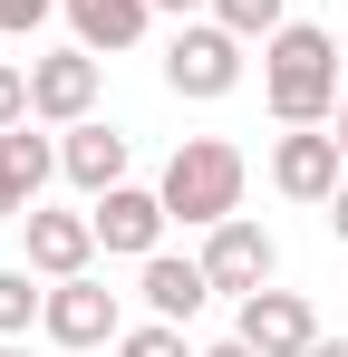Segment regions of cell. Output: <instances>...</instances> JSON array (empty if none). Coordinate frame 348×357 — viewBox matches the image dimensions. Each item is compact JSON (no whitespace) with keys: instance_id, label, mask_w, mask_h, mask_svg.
<instances>
[{"instance_id":"cell-1","label":"cell","mask_w":348,"mask_h":357,"mask_svg":"<svg viewBox=\"0 0 348 357\" xmlns=\"http://www.w3.org/2000/svg\"><path fill=\"white\" fill-rule=\"evenodd\" d=\"M339 39L329 29H310V20H281L271 39H261V97H271V116L281 126H319V116H339Z\"/></svg>"},{"instance_id":"cell-2","label":"cell","mask_w":348,"mask_h":357,"mask_svg":"<svg viewBox=\"0 0 348 357\" xmlns=\"http://www.w3.org/2000/svg\"><path fill=\"white\" fill-rule=\"evenodd\" d=\"M155 193H165L174 222H203V232L232 222V213H242V145H223V135H184Z\"/></svg>"},{"instance_id":"cell-3","label":"cell","mask_w":348,"mask_h":357,"mask_svg":"<svg viewBox=\"0 0 348 357\" xmlns=\"http://www.w3.org/2000/svg\"><path fill=\"white\" fill-rule=\"evenodd\" d=\"M165 87H174V97H232V87H242V39H232L223 20L174 29V49H165Z\"/></svg>"},{"instance_id":"cell-4","label":"cell","mask_w":348,"mask_h":357,"mask_svg":"<svg viewBox=\"0 0 348 357\" xmlns=\"http://www.w3.org/2000/svg\"><path fill=\"white\" fill-rule=\"evenodd\" d=\"M39 328H49L58 348H116V338H126V319H116V290H107V280H87V271L49 290Z\"/></svg>"},{"instance_id":"cell-5","label":"cell","mask_w":348,"mask_h":357,"mask_svg":"<svg viewBox=\"0 0 348 357\" xmlns=\"http://www.w3.org/2000/svg\"><path fill=\"white\" fill-rule=\"evenodd\" d=\"M271 183H281L290 203H329L348 183V155H339V135H319V126H290L281 145H271Z\"/></svg>"},{"instance_id":"cell-6","label":"cell","mask_w":348,"mask_h":357,"mask_svg":"<svg viewBox=\"0 0 348 357\" xmlns=\"http://www.w3.org/2000/svg\"><path fill=\"white\" fill-rule=\"evenodd\" d=\"M232 338H252L261 357H310V338H319V319H310V299L300 290H261L242 299V319H232Z\"/></svg>"},{"instance_id":"cell-7","label":"cell","mask_w":348,"mask_h":357,"mask_svg":"<svg viewBox=\"0 0 348 357\" xmlns=\"http://www.w3.org/2000/svg\"><path fill=\"white\" fill-rule=\"evenodd\" d=\"M87 107H97V49H49V59H29V116L78 126Z\"/></svg>"},{"instance_id":"cell-8","label":"cell","mask_w":348,"mask_h":357,"mask_svg":"<svg viewBox=\"0 0 348 357\" xmlns=\"http://www.w3.org/2000/svg\"><path fill=\"white\" fill-rule=\"evenodd\" d=\"M87 222H97V241H107V251H126V261H155V241H165V193H145V183H116V193H97V213H87Z\"/></svg>"},{"instance_id":"cell-9","label":"cell","mask_w":348,"mask_h":357,"mask_svg":"<svg viewBox=\"0 0 348 357\" xmlns=\"http://www.w3.org/2000/svg\"><path fill=\"white\" fill-rule=\"evenodd\" d=\"M271 261H281V251H271V232H261V222H242V213H232V222H213V241H203V271H213V290H232V299L261 290V280H271Z\"/></svg>"},{"instance_id":"cell-10","label":"cell","mask_w":348,"mask_h":357,"mask_svg":"<svg viewBox=\"0 0 348 357\" xmlns=\"http://www.w3.org/2000/svg\"><path fill=\"white\" fill-rule=\"evenodd\" d=\"M126 155H136V145H126L116 126H97V116H78L58 135V174L78 183V193H116V183H126Z\"/></svg>"},{"instance_id":"cell-11","label":"cell","mask_w":348,"mask_h":357,"mask_svg":"<svg viewBox=\"0 0 348 357\" xmlns=\"http://www.w3.org/2000/svg\"><path fill=\"white\" fill-rule=\"evenodd\" d=\"M20 232H29V271H49V280H78L87 271V251H97V222L87 213H20Z\"/></svg>"},{"instance_id":"cell-12","label":"cell","mask_w":348,"mask_h":357,"mask_svg":"<svg viewBox=\"0 0 348 357\" xmlns=\"http://www.w3.org/2000/svg\"><path fill=\"white\" fill-rule=\"evenodd\" d=\"M203 299H213V271H203V261H174V251H155V261H145V309H155V319H174V328H184Z\"/></svg>"},{"instance_id":"cell-13","label":"cell","mask_w":348,"mask_h":357,"mask_svg":"<svg viewBox=\"0 0 348 357\" xmlns=\"http://www.w3.org/2000/svg\"><path fill=\"white\" fill-rule=\"evenodd\" d=\"M58 10L78 20V49H136L155 20V0H58Z\"/></svg>"},{"instance_id":"cell-14","label":"cell","mask_w":348,"mask_h":357,"mask_svg":"<svg viewBox=\"0 0 348 357\" xmlns=\"http://www.w3.org/2000/svg\"><path fill=\"white\" fill-rule=\"evenodd\" d=\"M0 165L29 183V193H39V183L58 174V145H49V135H29V116H20V126H0Z\"/></svg>"},{"instance_id":"cell-15","label":"cell","mask_w":348,"mask_h":357,"mask_svg":"<svg viewBox=\"0 0 348 357\" xmlns=\"http://www.w3.org/2000/svg\"><path fill=\"white\" fill-rule=\"evenodd\" d=\"M39 309H49V290H39L29 271H0V338H20V328H29Z\"/></svg>"},{"instance_id":"cell-16","label":"cell","mask_w":348,"mask_h":357,"mask_svg":"<svg viewBox=\"0 0 348 357\" xmlns=\"http://www.w3.org/2000/svg\"><path fill=\"white\" fill-rule=\"evenodd\" d=\"M213 20H223L232 39H271L281 29V0H213Z\"/></svg>"},{"instance_id":"cell-17","label":"cell","mask_w":348,"mask_h":357,"mask_svg":"<svg viewBox=\"0 0 348 357\" xmlns=\"http://www.w3.org/2000/svg\"><path fill=\"white\" fill-rule=\"evenodd\" d=\"M116 357H194V348H184V328H174V319H145V328H126V338H116Z\"/></svg>"},{"instance_id":"cell-18","label":"cell","mask_w":348,"mask_h":357,"mask_svg":"<svg viewBox=\"0 0 348 357\" xmlns=\"http://www.w3.org/2000/svg\"><path fill=\"white\" fill-rule=\"evenodd\" d=\"M20 116H29V68L0 59V126H20Z\"/></svg>"},{"instance_id":"cell-19","label":"cell","mask_w":348,"mask_h":357,"mask_svg":"<svg viewBox=\"0 0 348 357\" xmlns=\"http://www.w3.org/2000/svg\"><path fill=\"white\" fill-rule=\"evenodd\" d=\"M49 10H58V0H0V39H10V29H39Z\"/></svg>"},{"instance_id":"cell-20","label":"cell","mask_w":348,"mask_h":357,"mask_svg":"<svg viewBox=\"0 0 348 357\" xmlns=\"http://www.w3.org/2000/svg\"><path fill=\"white\" fill-rule=\"evenodd\" d=\"M29 203H39V193H29V183L10 174V165H0V222H20V213H29Z\"/></svg>"},{"instance_id":"cell-21","label":"cell","mask_w":348,"mask_h":357,"mask_svg":"<svg viewBox=\"0 0 348 357\" xmlns=\"http://www.w3.org/2000/svg\"><path fill=\"white\" fill-rule=\"evenodd\" d=\"M329 232L348 241V183H339V193H329Z\"/></svg>"},{"instance_id":"cell-22","label":"cell","mask_w":348,"mask_h":357,"mask_svg":"<svg viewBox=\"0 0 348 357\" xmlns=\"http://www.w3.org/2000/svg\"><path fill=\"white\" fill-rule=\"evenodd\" d=\"M203 357H261V348H252V338H223V348H203Z\"/></svg>"},{"instance_id":"cell-23","label":"cell","mask_w":348,"mask_h":357,"mask_svg":"<svg viewBox=\"0 0 348 357\" xmlns=\"http://www.w3.org/2000/svg\"><path fill=\"white\" fill-rule=\"evenodd\" d=\"M310 357H348V338H310Z\"/></svg>"},{"instance_id":"cell-24","label":"cell","mask_w":348,"mask_h":357,"mask_svg":"<svg viewBox=\"0 0 348 357\" xmlns=\"http://www.w3.org/2000/svg\"><path fill=\"white\" fill-rule=\"evenodd\" d=\"M339 155H348V97H339Z\"/></svg>"},{"instance_id":"cell-25","label":"cell","mask_w":348,"mask_h":357,"mask_svg":"<svg viewBox=\"0 0 348 357\" xmlns=\"http://www.w3.org/2000/svg\"><path fill=\"white\" fill-rule=\"evenodd\" d=\"M0 357H29V348H20V338H0Z\"/></svg>"},{"instance_id":"cell-26","label":"cell","mask_w":348,"mask_h":357,"mask_svg":"<svg viewBox=\"0 0 348 357\" xmlns=\"http://www.w3.org/2000/svg\"><path fill=\"white\" fill-rule=\"evenodd\" d=\"M155 10H194V0H155Z\"/></svg>"},{"instance_id":"cell-27","label":"cell","mask_w":348,"mask_h":357,"mask_svg":"<svg viewBox=\"0 0 348 357\" xmlns=\"http://www.w3.org/2000/svg\"><path fill=\"white\" fill-rule=\"evenodd\" d=\"M339 49H348V39H339Z\"/></svg>"}]
</instances>
